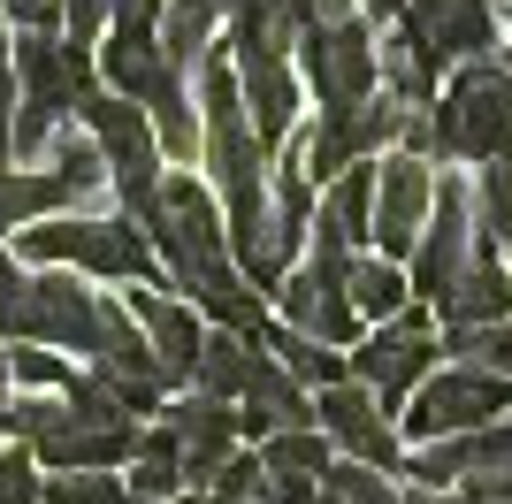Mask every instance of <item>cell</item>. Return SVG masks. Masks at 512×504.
<instances>
[{"instance_id": "obj_7", "label": "cell", "mask_w": 512, "mask_h": 504, "mask_svg": "<svg viewBox=\"0 0 512 504\" xmlns=\"http://www.w3.org/2000/svg\"><path fill=\"white\" fill-rule=\"evenodd\" d=\"M352 252L344 245H329V237H314V252H306L299 268L276 283V306H283V321L291 329H306V336H321V344H360V306H352Z\"/></svg>"}, {"instance_id": "obj_16", "label": "cell", "mask_w": 512, "mask_h": 504, "mask_svg": "<svg viewBox=\"0 0 512 504\" xmlns=\"http://www.w3.org/2000/svg\"><path fill=\"white\" fill-rule=\"evenodd\" d=\"M314 420L329 428V443H344V451H352V459L398 466V428H390V405L375 398L360 375H352V382H329V390H321V405H314Z\"/></svg>"}, {"instance_id": "obj_17", "label": "cell", "mask_w": 512, "mask_h": 504, "mask_svg": "<svg viewBox=\"0 0 512 504\" xmlns=\"http://www.w3.org/2000/svg\"><path fill=\"white\" fill-rule=\"evenodd\" d=\"M123 306L138 314L153 359H161V375H169V382H192L199 375V344H207V329H199L192 306H184V298H161V283H130Z\"/></svg>"}, {"instance_id": "obj_1", "label": "cell", "mask_w": 512, "mask_h": 504, "mask_svg": "<svg viewBox=\"0 0 512 504\" xmlns=\"http://www.w3.org/2000/svg\"><path fill=\"white\" fill-rule=\"evenodd\" d=\"M146 237H153V252L169 260V275L184 283V291H192V306H207L222 329H245V336L268 329L253 275L237 268L230 214H222V199L199 184L192 168L161 176V199H153V214H146Z\"/></svg>"}, {"instance_id": "obj_27", "label": "cell", "mask_w": 512, "mask_h": 504, "mask_svg": "<svg viewBox=\"0 0 512 504\" xmlns=\"http://www.w3.org/2000/svg\"><path fill=\"white\" fill-rule=\"evenodd\" d=\"M260 459H268V474H329V428H283V436H260Z\"/></svg>"}, {"instance_id": "obj_26", "label": "cell", "mask_w": 512, "mask_h": 504, "mask_svg": "<svg viewBox=\"0 0 512 504\" xmlns=\"http://www.w3.org/2000/svg\"><path fill=\"white\" fill-rule=\"evenodd\" d=\"M436 77H444V69L421 54V39H413L406 23H390V31H383V84H390V100L428 107V100H436Z\"/></svg>"}, {"instance_id": "obj_15", "label": "cell", "mask_w": 512, "mask_h": 504, "mask_svg": "<svg viewBox=\"0 0 512 504\" xmlns=\"http://www.w3.org/2000/svg\"><path fill=\"white\" fill-rule=\"evenodd\" d=\"M421 39V54L436 69H459V62H482L497 46V8L490 0H406V16H398Z\"/></svg>"}, {"instance_id": "obj_19", "label": "cell", "mask_w": 512, "mask_h": 504, "mask_svg": "<svg viewBox=\"0 0 512 504\" xmlns=\"http://www.w3.org/2000/svg\"><path fill=\"white\" fill-rule=\"evenodd\" d=\"M245 428H253V436H283V428H314V405H306V382L291 375V367H283L276 352H268V344H260V367H253V382H245Z\"/></svg>"}, {"instance_id": "obj_21", "label": "cell", "mask_w": 512, "mask_h": 504, "mask_svg": "<svg viewBox=\"0 0 512 504\" xmlns=\"http://www.w3.org/2000/svg\"><path fill=\"white\" fill-rule=\"evenodd\" d=\"M314 237H329V245H344V252H360V237H375V168L367 161H352L344 176L321 184Z\"/></svg>"}, {"instance_id": "obj_34", "label": "cell", "mask_w": 512, "mask_h": 504, "mask_svg": "<svg viewBox=\"0 0 512 504\" xmlns=\"http://www.w3.org/2000/svg\"><path fill=\"white\" fill-rule=\"evenodd\" d=\"M8 375L23 382V390H69V359H54V344H31V352H8Z\"/></svg>"}, {"instance_id": "obj_5", "label": "cell", "mask_w": 512, "mask_h": 504, "mask_svg": "<svg viewBox=\"0 0 512 504\" xmlns=\"http://www.w3.org/2000/svg\"><path fill=\"white\" fill-rule=\"evenodd\" d=\"M85 130L100 138L107 153V176H115V191H123V207L146 222L153 199H161V130H153V115L130 92H85Z\"/></svg>"}, {"instance_id": "obj_14", "label": "cell", "mask_w": 512, "mask_h": 504, "mask_svg": "<svg viewBox=\"0 0 512 504\" xmlns=\"http://www.w3.org/2000/svg\"><path fill=\"white\" fill-rule=\"evenodd\" d=\"M406 474L421 489H474L512 474V420H490V428H467V436H436L406 459Z\"/></svg>"}, {"instance_id": "obj_9", "label": "cell", "mask_w": 512, "mask_h": 504, "mask_svg": "<svg viewBox=\"0 0 512 504\" xmlns=\"http://www.w3.org/2000/svg\"><path fill=\"white\" fill-rule=\"evenodd\" d=\"M497 413H512V375H490V367H436V375L413 390L406 436L436 443V436H467V428H490Z\"/></svg>"}, {"instance_id": "obj_28", "label": "cell", "mask_w": 512, "mask_h": 504, "mask_svg": "<svg viewBox=\"0 0 512 504\" xmlns=\"http://www.w3.org/2000/svg\"><path fill=\"white\" fill-rule=\"evenodd\" d=\"M46 504H138V497L115 466H69V474H46Z\"/></svg>"}, {"instance_id": "obj_11", "label": "cell", "mask_w": 512, "mask_h": 504, "mask_svg": "<svg viewBox=\"0 0 512 504\" xmlns=\"http://www.w3.org/2000/svg\"><path fill=\"white\" fill-rule=\"evenodd\" d=\"M23 344H54V352H77L92 359L100 344V298L85 291L77 268H39L23 283V321H16Z\"/></svg>"}, {"instance_id": "obj_20", "label": "cell", "mask_w": 512, "mask_h": 504, "mask_svg": "<svg viewBox=\"0 0 512 504\" xmlns=\"http://www.w3.org/2000/svg\"><path fill=\"white\" fill-rule=\"evenodd\" d=\"M436 321H451V329H490V321H512V260H497V245H482V252H474V268L444 291Z\"/></svg>"}, {"instance_id": "obj_4", "label": "cell", "mask_w": 512, "mask_h": 504, "mask_svg": "<svg viewBox=\"0 0 512 504\" xmlns=\"http://www.w3.org/2000/svg\"><path fill=\"white\" fill-rule=\"evenodd\" d=\"M23 260L107 275V283H153V245L146 230H130V214H46L23 230Z\"/></svg>"}, {"instance_id": "obj_18", "label": "cell", "mask_w": 512, "mask_h": 504, "mask_svg": "<svg viewBox=\"0 0 512 504\" xmlns=\"http://www.w3.org/2000/svg\"><path fill=\"white\" fill-rule=\"evenodd\" d=\"M169 428H176V443H184V474L207 489L214 466L237 451V428H245V420H237L230 398H207V390H199V398H176L169 405Z\"/></svg>"}, {"instance_id": "obj_25", "label": "cell", "mask_w": 512, "mask_h": 504, "mask_svg": "<svg viewBox=\"0 0 512 504\" xmlns=\"http://www.w3.org/2000/svg\"><path fill=\"white\" fill-rule=\"evenodd\" d=\"M260 344L291 367V375L306 382V390H329V382H344L352 375V359H337V344H321V336H306V329H291V321H276V329H260Z\"/></svg>"}, {"instance_id": "obj_33", "label": "cell", "mask_w": 512, "mask_h": 504, "mask_svg": "<svg viewBox=\"0 0 512 504\" xmlns=\"http://www.w3.org/2000/svg\"><path fill=\"white\" fill-rule=\"evenodd\" d=\"M46 497V474H39V451L16 443V451H0V504H39Z\"/></svg>"}, {"instance_id": "obj_8", "label": "cell", "mask_w": 512, "mask_h": 504, "mask_svg": "<svg viewBox=\"0 0 512 504\" xmlns=\"http://www.w3.org/2000/svg\"><path fill=\"white\" fill-rule=\"evenodd\" d=\"M421 115V107L390 100V92H367L360 107H321L306 130H291L306 153V176L314 184H329V176H344L352 161H367V153H383L390 138H406V123Z\"/></svg>"}, {"instance_id": "obj_32", "label": "cell", "mask_w": 512, "mask_h": 504, "mask_svg": "<svg viewBox=\"0 0 512 504\" xmlns=\"http://www.w3.org/2000/svg\"><path fill=\"white\" fill-rule=\"evenodd\" d=\"M451 352L467 359V367L512 375V321H490V329H451Z\"/></svg>"}, {"instance_id": "obj_38", "label": "cell", "mask_w": 512, "mask_h": 504, "mask_svg": "<svg viewBox=\"0 0 512 504\" xmlns=\"http://www.w3.org/2000/svg\"><path fill=\"white\" fill-rule=\"evenodd\" d=\"M0 8H8V23H16V31H54L69 0H0Z\"/></svg>"}, {"instance_id": "obj_22", "label": "cell", "mask_w": 512, "mask_h": 504, "mask_svg": "<svg viewBox=\"0 0 512 504\" xmlns=\"http://www.w3.org/2000/svg\"><path fill=\"white\" fill-rule=\"evenodd\" d=\"M253 367H260V336H245V329H207V344H199V390L207 398H245V382H253Z\"/></svg>"}, {"instance_id": "obj_13", "label": "cell", "mask_w": 512, "mask_h": 504, "mask_svg": "<svg viewBox=\"0 0 512 504\" xmlns=\"http://www.w3.org/2000/svg\"><path fill=\"white\" fill-rule=\"evenodd\" d=\"M428 207H436V161L428 153H390L383 168H375V245L390 252V260H413V245H421L428 230Z\"/></svg>"}, {"instance_id": "obj_6", "label": "cell", "mask_w": 512, "mask_h": 504, "mask_svg": "<svg viewBox=\"0 0 512 504\" xmlns=\"http://www.w3.org/2000/svg\"><path fill=\"white\" fill-rule=\"evenodd\" d=\"M299 77L321 107H360L383 77V23L367 16H344V23H314L299 31Z\"/></svg>"}, {"instance_id": "obj_3", "label": "cell", "mask_w": 512, "mask_h": 504, "mask_svg": "<svg viewBox=\"0 0 512 504\" xmlns=\"http://www.w3.org/2000/svg\"><path fill=\"white\" fill-rule=\"evenodd\" d=\"M428 153H451V161H497L512 153V69L459 62L451 84L428 100Z\"/></svg>"}, {"instance_id": "obj_41", "label": "cell", "mask_w": 512, "mask_h": 504, "mask_svg": "<svg viewBox=\"0 0 512 504\" xmlns=\"http://www.w3.org/2000/svg\"><path fill=\"white\" fill-rule=\"evenodd\" d=\"M0 390H8V352H0Z\"/></svg>"}, {"instance_id": "obj_36", "label": "cell", "mask_w": 512, "mask_h": 504, "mask_svg": "<svg viewBox=\"0 0 512 504\" xmlns=\"http://www.w3.org/2000/svg\"><path fill=\"white\" fill-rule=\"evenodd\" d=\"M62 23H69V39H77V46H92L107 23H115V0H69Z\"/></svg>"}, {"instance_id": "obj_24", "label": "cell", "mask_w": 512, "mask_h": 504, "mask_svg": "<svg viewBox=\"0 0 512 504\" xmlns=\"http://www.w3.org/2000/svg\"><path fill=\"white\" fill-rule=\"evenodd\" d=\"M352 306H360L367 321H390V314H406V298H413V275L390 260V252H352Z\"/></svg>"}, {"instance_id": "obj_30", "label": "cell", "mask_w": 512, "mask_h": 504, "mask_svg": "<svg viewBox=\"0 0 512 504\" xmlns=\"http://www.w3.org/2000/svg\"><path fill=\"white\" fill-rule=\"evenodd\" d=\"M474 222L490 245H512V153L482 161V184H474Z\"/></svg>"}, {"instance_id": "obj_39", "label": "cell", "mask_w": 512, "mask_h": 504, "mask_svg": "<svg viewBox=\"0 0 512 504\" xmlns=\"http://www.w3.org/2000/svg\"><path fill=\"white\" fill-rule=\"evenodd\" d=\"M406 504H474V497H467V489H421V482H413Z\"/></svg>"}, {"instance_id": "obj_40", "label": "cell", "mask_w": 512, "mask_h": 504, "mask_svg": "<svg viewBox=\"0 0 512 504\" xmlns=\"http://www.w3.org/2000/svg\"><path fill=\"white\" fill-rule=\"evenodd\" d=\"M169 504H214V497H184V489H176V497H169Z\"/></svg>"}, {"instance_id": "obj_12", "label": "cell", "mask_w": 512, "mask_h": 504, "mask_svg": "<svg viewBox=\"0 0 512 504\" xmlns=\"http://www.w3.org/2000/svg\"><path fill=\"white\" fill-rule=\"evenodd\" d=\"M436 352H444V344H436L428 314H390L367 344H352V375H360L383 405H406L413 390L436 375Z\"/></svg>"}, {"instance_id": "obj_31", "label": "cell", "mask_w": 512, "mask_h": 504, "mask_svg": "<svg viewBox=\"0 0 512 504\" xmlns=\"http://www.w3.org/2000/svg\"><path fill=\"white\" fill-rule=\"evenodd\" d=\"M207 497H214V504H260V497H268V459H245V451H230V459L214 466Z\"/></svg>"}, {"instance_id": "obj_2", "label": "cell", "mask_w": 512, "mask_h": 504, "mask_svg": "<svg viewBox=\"0 0 512 504\" xmlns=\"http://www.w3.org/2000/svg\"><path fill=\"white\" fill-rule=\"evenodd\" d=\"M92 92V54L77 39L54 31H23L16 39V161L54 153V138L69 130V115Z\"/></svg>"}, {"instance_id": "obj_29", "label": "cell", "mask_w": 512, "mask_h": 504, "mask_svg": "<svg viewBox=\"0 0 512 504\" xmlns=\"http://www.w3.org/2000/svg\"><path fill=\"white\" fill-rule=\"evenodd\" d=\"M321 504H406V489H390V474H375L367 459H337L321 474Z\"/></svg>"}, {"instance_id": "obj_23", "label": "cell", "mask_w": 512, "mask_h": 504, "mask_svg": "<svg viewBox=\"0 0 512 504\" xmlns=\"http://www.w3.org/2000/svg\"><path fill=\"white\" fill-rule=\"evenodd\" d=\"M130 497L138 504H169L176 489L192 482V474H184V443H176V428L169 420H161V428H153V436H138V451H130Z\"/></svg>"}, {"instance_id": "obj_35", "label": "cell", "mask_w": 512, "mask_h": 504, "mask_svg": "<svg viewBox=\"0 0 512 504\" xmlns=\"http://www.w3.org/2000/svg\"><path fill=\"white\" fill-rule=\"evenodd\" d=\"M16 161V46H0V168Z\"/></svg>"}, {"instance_id": "obj_42", "label": "cell", "mask_w": 512, "mask_h": 504, "mask_svg": "<svg viewBox=\"0 0 512 504\" xmlns=\"http://www.w3.org/2000/svg\"><path fill=\"white\" fill-rule=\"evenodd\" d=\"M505 252H512V245H505Z\"/></svg>"}, {"instance_id": "obj_10", "label": "cell", "mask_w": 512, "mask_h": 504, "mask_svg": "<svg viewBox=\"0 0 512 504\" xmlns=\"http://www.w3.org/2000/svg\"><path fill=\"white\" fill-rule=\"evenodd\" d=\"M482 245H490V237L474 222V191L459 184V176H436V207H428V230H421V245H413V291H421L428 306H444V291L474 268Z\"/></svg>"}, {"instance_id": "obj_37", "label": "cell", "mask_w": 512, "mask_h": 504, "mask_svg": "<svg viewBox=\"0 0 512 504\" xmlns=\"http://www.w3.org/2000/svg\"><path fill=\"white\" fill-rule=\"evenodd\" d=\"M23 283H31V275L0 252V336H16V321H23Z\"/></svg>"}]
</instances>
